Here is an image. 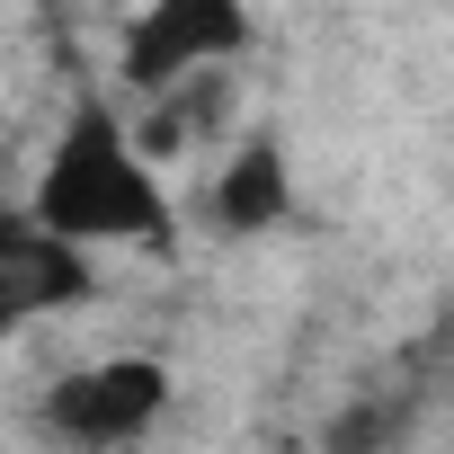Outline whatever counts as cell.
<instances>
[{
  "instance_id": "cell-4",
  "label": "cell",
  "mask_w": 454,
  "mask_h": 454,
  "mask_svg": "<svg viewBox=\"0 0 454 454\" xmlns=\"http://www.w3.org/2000/svg\"><path fill=\"white\" fill-rule=\"evenodd\" d=\"M98 277H90V241L54 232L36 205H10L0 214V330H19L36 312H63V303H90Z\"/></svg>"
},
{
  "instance_id": "cell-5",
  "label": "cell",
  "mask_w": 454,
  "mask_h": 454,
  "mask_svg": "<svg viewBox=\"0 0 454 454\" xmlns=\"http://www.w3.org/2000/svg\"><path fill=\"white\" fill-rule=\"evenodd\" d=\"M205 214H214V232H232V241L277 232V223L294 214V169H286V143H241L232 160L205 178Z\"/></svg>"
},
{
  "instance_id": "cell-1",
  "label": "cell",
  "mask_w": 454,
  "mask_h": 454,
  "mask_svg": "<svg viewBox=\"0 0 454 454\" xmlns=\"http://www.w3.org/2000/svg\"><path fill=\"white\" fill-rule=\"evenodd\" d=\"M27 205L72 241H116V250H143V259H178V205L160 187V160L143 152V134L125 125L116 98H72Z\"/></svg>"
},
{
  "instance_id": "cell-2",
  "label": "cell",
  "mask_w": 454,
  "mask_h": 454,
  "mask_svg": "<svg viewBox=\"0 0 454 454\" xmlns=\"http://www.w3.org/2000/svg\"><path fill=\"white\" fill-rule=\"evenodd\" d=\"M259 45V19H250V0H143L125 45H116V81L134 98L205 72V63H241Z\"/></svg>"
},
{
  "instance_id": "cell-3",
  "label": "cell",
  "mask_w": 454,
  "mask_h": 454,
  "mask_svg": "<svg viewBox=\"0 0 454 454\" xmlns=\"http://www.w3.org/2000/svg\"><path fill=\"white\" fill-rule=\"evenodd\" d=\"M169 410V365L160 356H98V365H72L54 392H45V436L63 445H134L152 436Z\"/></svg>"
}]
</instances>
